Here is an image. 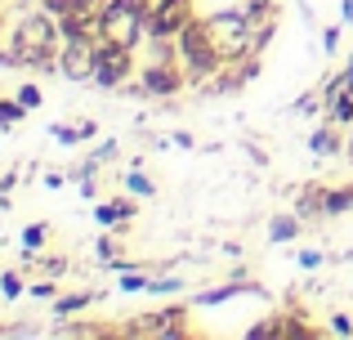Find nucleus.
I'll list each match as a JSON object with an SVG mask.
<instances>
[{"mask_svg": "<svg viewBox=\"0 0 353 340\" xmlns=\"http://www.w3.org/2000/svg\"><path fill=\"white\" fill-rule=\"evenodd\" d=\"M59 45H63L59 18L45 5H27V14L18 18L14 32H9L5 50H9V59H14V68L50 77V72H59Z\"/></svg>", "mask_w": 353, "mask_h": 340, "instance_id": "1", "label": "nucleus"}, {"mask_svg": "<svg viewBox=\"0 0 353 340\" xmlns=\"http://www.w3.org/2000/svg\"><path fill=\"white\" fill-rule=\"evenodd\" d=\"M174 59L188 72V86H206L210 77H219L224 59H219L215 41H210V23L206 18H192L179 36H174Z\"/></svg>", "mask_w": 353, "mask_h": 340, "instance_id": "2", "label": "nucleus"}, {"mask_svg": "<svg viewBox=\"0 0 353 340\" xmlns=\"http://www.w3.org/2000/svg\"><path fill=\"white\" fill-rule=\"evenodd\" d=\"M206 23H210V41H215L224 63H241L246 54H255V23H250V14L241 5L206 14Z\"/></svg>", "mask_w": 353, "mask_h": 340, "instance_id": "3", "label": "nucleus"}, {"mask_svg": "<svg viewBox=\"0 0 353 340\" xmlns=\"http://www.w3.org/2000/svg\"><path fill=\"white\" fill-rule=\"evenodd\" d=\"M103 36L125 50H139L148 41V9L139 0H103Z\"/></svg>", "mask_w": 353, "mask_h": 340, "instance_id": "4", "label": "nucleus"}, {"mask_svg": "<svg viewBox=\"0 0 353 340\" xmlns=\"http://www.w3.org/2000/svg\"><path fill=\"white\" fill-rule=\"evenodd\" d=\"M134 77H139L134 50H125V45L99 36V41H94V81H90V86H99V90H125Z\"/></svg>", "mask_w": 353, "mask_h": 340, "instance_id": "5", "label": "nucleus"}, {"mask_svg": "<svg viewBox=\"0 0 353 340\" xmlns=\"http://www.w3.org/2000/svg\"><path fill=\"white\" fill-rule=\"evenodd\" d=\"M188 309L192 305H170V309H152V314H134L130 323L117 327V336H130V340H143V336L179 340V336H188Z\"/></svg>", "mask_w": 353, "mask_h": 340, "instance_id": "6", "label": "nucleus"}, {"mask_svg": "<svg viewBox=\"0 0 353 340\" xmlns=\"http://www.w3.org/2000/svg\"><path fill=\"white\" fill-rule=\"evenodd\" d=\"M188 86V72L179 68V59H148L134 77V90L148 99H174Z\"/></svg>", "mask_w": 353, "mask_h": 340, "instance_id": "7", "label": "nucleus"}, {"mask_svg": "<svg viewBox=\"0 0 353 340\" xmlns=\"http://www.w3.org/2000/svg\"><path fill=\"white\" fill-rule=\"evenodd\" d=\"M192 18V0H157L148 9V41H174Z\"/></svg>", "mask_w": 353, "mask_h": 340, "instance_id": "8", "label": "nucleus"}, {"mask_svg": "<svg viewBox=\"0 0 353 340\" xmlns=\"http://www.w3.org/2000/svg\"><path fill=\"white\" fill-rule=\"evenodd\" d=\"M59 77L94 81V41H63L59 45Z\"/></svg>", "mask_w": 353, "mask_h": 340, "instance_id": "9", "label": "nucleus"}, {"mask_svg": "<svg viewBox=\"0 0 353 340\" xmlns=\"http://www.w3.org/2000/svg\"><path fill=\"white\" fill-rule=\"evenodd\" d=\"M134 215H139V197H134V192H125V197H103V201H94V219H99L103 228H125Z\"/></svg>", "mask_w": 353, "mask_h": 340, "instance_id": "10", "label": "nucleus"}, {"mask_svg": "<svg viewBox=\"0 0 353 340\" xmlns=\"http://www.w3.org/2000/svg\"><path fill=\"white\" fill-rule=\"evenodd\" d=\"M246 291H259V287H255V282H246V278H233V282H224V287L192 291V296H188V305H192V309H215V305H228V300L246 296Z\"/></svg>", "mask_w": 353, "mask_h": 340, "instance_id": "11", "label": "nucleus"}, {"mask_svg": "<svg viewBox=\"0 0 353 340\" xmlns=\"http://www.w3.org/2000/svg\"><path fill=\"white\" fill-rule=\"evenodd\" d=\"M309 152L313 157H340V152H345V134H340V126L331 121V117L309 134Z\"/></svg>", "mask_w": 353, "mask_h": 340, "instance_id": "12", "label": "nucleus"}, {"mask_svg": "<svg viewBox=\"0 0 353 340\" xmlns=\"http://www.w3.org/2000/svg\"><path fill=\"white\" fill-rule=\"evenodd\" d=\"M300 228H304V219L295 215V210H282V215L268 219V242H273V246H286V242H295V237H300Z\"/></svg>", "mask_w": 353, "mask_h": 340, "instance_id": "13", "label": "nucleus"}, {"mask_svg": "<svg viewBox=\"0 0 353 340\" xmlns=\"http://www.w3.org/2000/svg\"><path fill=\"white\" fill-rule=\"evenodd\" d=\"M99 291H68V296H59L54 300V318H68V314H81V309H90V305H99Z\"/></svg>", "mask_w": 353, "mask_h": 340, "instance_id": "14", "label": "nucleus"}, {"mask_svg": "<svg viewBox=\"0 0 353 340\" xmlns=\"http://www.w3.org/2000/svg\"><path fill=\"white\" fill-rule=\"evenodd\" d=\"M353 210V183L345 188H322V215H349Z\"/></svg>", "mask_w": 353, "mask_h": 340, "instance_id": "15", "label": "nucleus"}, {"mask_svg": "<svg viewBox=\"0 0 353 340\" xmlns=\"http://www.w3.org/2000/svg\"><path fill=\"white\" fill-rule=\"evenodd\" d=\"M18 242H23V251H27V255H41V251H45V242H50V224H27L23 233H18Z\"/></svg>", "mask_w": 353, "mask_h": 340, "instance_id": "16", "label": "nucleus"}, {"mask_svg": "<svg viewBox=\"0 0 353 340\" xmlns=\"http://www.w3.org/2000/svg\"><path fill=\"white\" fill-rule=\"evenodd\" d=\"M121 179H125V192H134V197H139V201H143V197H148V201H152V197H157V183H152V179H148V174H143V170H139V166H134V170H125V174H121Z\"/></svg>", "mask_w": 353, "mask_h": 340, "instance_id": "17", "label": "nucleus"}, {"mask_svg": "<svg viewBox=\"0 0 353 340\" xmlns=\"http://www.w3.org/2000/svg\"><path fill=\"white\" fill-rule=\"evenodd\" d=\"M23 117H27V108H23V99H18V94H0V130H14V126L18 121H23Z\"/></svg>", "mask_w": 353, "mask_h": 340, "instance_id": "18", "label": "nucleus"}, {"mask_svg": "<svg viewBox=\"0 0 353 340\" xmlns=\"http://www.w3.org/2000/svg\"><path fill=\"white\" fill-rule=\"evenodd\" d=\"M295 215L300 219H318L322 215V188H304L300 197H295Z\"/></svg>", "mask_w": 353, "mask_h": 340, "instance_id": "19", "label": "nucleus"}, {"mask_svg": "<svg viewBox=\"0 0 353 340\" xmlns=\"http://www.w3.org/2000/svg\"><path fill=\"white\" fill-rule=\"evenodd\" d=\"M241 9L250 14V23H277V0H241Z\"/></svg>", "mask_w": 353, "mask_h": 340, "instance_id": "20", "label": "nucleus"}, {"mask_svg": "<svg viewBox=\"0 0 353 340\" xmlns=\"http://www.w3.org/2000/svg\"><path fill=\"white\" fill-rule=\"evenodd\" d=\"M18 296H27V278L18 269H5L0 273V300H18Z\"/></svg>", "mask_w": 353, "mask_h": 340, "instance_id": "21", "label": "nucleus"}, {"mask_svg": "<svg viewBox=\"0 0 353 340\" xmlns=\"http://www.w3.org/2000/svg\"><path fill=\"white\" fill-rule=\"evenodd\" d=\"M148 282H152V278H148L143 269H130V273L117 278V291H121V296H139V291H148Z\"/></svg>", "mask_w": 353, "mask_h": 340, "instance_id": "22", "label": "nucleus"}, {"mask_svg": "<svg viewBox=\"0 0 353 340\" xmlns=\"http://www.w3.org/2000/svg\"><path fill=\"white\" fill-rule=\"evenodd\" d=\"M50 134L63 143V148H81V143H85V139H81V121H77V126H72V121H54Z\"/></svg>", "mask_w": 353, "mask_h": 340, "instance_id": "23", "label": "nucleus"}, {"mask_svg": "<svg viewBox=\"0 0 353 340\" xmlns=\"http://www.w3.org/2000/svg\"><path fill=\"white\" fill-rule=\"evenodd\" d=\"M27 296L32 300H59V282H50V278H36V282H27Z\"/></svg>", "mask_w": 353, "mask_h": 340, "instance_id": "24", "label": "nucleus"}, {"mask_svg": "<svg viewBox=\"0 0 353 340\" xmlns=\"http://www.w3.org/2000/svg\"><path fill=\"white\" fill-rule=\"evenodd\" d=\"M14 94L23 99V108H27V112H36V108L45 103V94H41V86H36V81H23V86H18Z\"/></svg>", "mask_w": 353, "mask_h": 340, "instance_id": "25", "label": "nucleus"}, {"mask_svg": "<svg viewBox=\"0 0 353 340\" xmlns=\"http://www.w3.org/2000/svg\"><path fill=\"white\" fill-rule=\"evenodd\" d=\"M331 121H336V126H353V94H340L336 99V103H331Z\"/></svg>", "mask_w": 353, "mask_h": 340, "instance_id": "26", "label": "nucleus"}, {"mask_svg": "<svg viewBox=\"0 0 353 340\" xmlns=\"http://www.w3.org/2000/svg\"><path fill=\"white\" fill-rule=\"evenodd\" d=\"M148 291H152V296H170V291H183V278H174V273H161V278L148 282Z\"/></svg>", "mask_w": 353, "mask_h": 340, "instance_id": "27", "label": "nucleus"}, {"mask_svg": "<svg viewBox=\"0 0 353 340\" xmlns=\"http://www.w3.org/2000/svg\"><path fill=\"white\" fill-rule=\"evenodd\" d=\"M117 152H121V148H117V139H108V143H99V148L90 152L85 161H90V166H103V161H117Z\"/></svg>", "mask_w": 353, "mask_h": 340, "instance_id": "28", "label": "nucleus"}, {"mask_svg": "<svg viewBox=\"0 0 353 340\" xmlns=\"http://www.w3.org/2000/svg\"><path fill=\"white\" fill-rule=\"evenodd\" d=\"M94 255H99V264H103V260H112V255H121V242H117L112 233H103V237L94 242Z\"/></svg>", "mask_w": 353, "mask_h": 340, "instance_id": "29", "label": "nucleus"}, {"mask_svg": "<svg viewBox=\"0 0 353 340\" xmlns=\"http://www.w3.org/2000/svg\"><path fill=\"white\" fill-rule=\"evenodd\" d=\"M36 269H41L45 278H59V273L68 269V260H59V255H54V260H36Z\"/></svg>", "mask_w": 353, "mask_h": 340, "instance_id": "30", "label": "nucleus"}, {"mask_svg": "<svg viewBox=\"0 0 353 340\" xmlns=\"http://www.w3.org/2000/svg\"><path fill=\"white\" fill-rule=\"evenodd\" d=\"M322 50H327V59L340 50V27H322Z\"/></svg>", "mask_w": 353, "mask_h": 340, "instance_id": "31", "label": "nucleus"}, {"mask_svg": "<svg viewBox=\"0 0 353 340\" xmlns=\"http://www.w3.org/2000/svg\"><path fill=\"white\" fill-rule=\"evenodd\" d=\"M77 192H81L85 201H94V197H99V179H94V174H85V179H77Z\"/></svg>", "mask_w": 353, "mask_h": 340, "instance_id": "32", "label": "nucleus"}, {"mask_svg": "<svg viewBox=\"0 0 353 340\" xmlns=\"http://www.w3.org/2000/svg\"><path fill=\"white\" fill-rule=\"evenodd\" d=\"M331 332H336V336H353V318L349 314H331Z\"/></svg>", "mask_w": 353, "mask_h": 340, "instance_id": "33", "label": "nucleus"}, {"mask_svg": "<svg viewBox=\"0 0 353 340\" xmlns=\"http://www.w3.org/2000/svg\"><path fill=\"white\" fill-rule=\"evenodd\" d=\"M295 260H300V269H322V260H327V255H322V251H300Z\"/></svg>", "mask_w": 353, "mask_h": 340, "instance_id": "34", "label": "nucleus"}, {"mask_svg": "<svg viewBox=\"0 0 353 340\" xmlns=\"http://www.w3.org/2000/svg\"><path fill=\"white\" fill-rule=\"evenodd\" d=\"M41 183H45V188H63V183H68V170H50Z\"/></svg>", "mask_w": 353, "mask_h": 340, "instance_id": "35", "label": "nucleus"}, {"mask_svg": "<svg viewBox=\"0 0 353 340\" xmlns=\"http://www.w3.org/2000/svg\"><path fill=\"white\" fill-rule=\"evenodd\" d=\"M340 14H345V27H353V0H345V5H340Z\"/></svg>", "mask_w": 353, "mask_h": 340, "instance_id": "36", "label": "nucleus"}, {"mask_svg": "<svg viewBox=\"0 0 353 340\" xmlns=\"http://www.w3.org/2000/svg\"><path fill=\"white\" fill-rule=\"evenodd\" d=\"M18 5H41V0H18Z\"/></svg>", "mask_w": 353, "mask_h": 340, "instance_id": "37", "label": "nucleus"}, {"mask_svg": "<svg viewBox=\"0 0 353 340\" xmlns=\"http://www.w3.org/2000/svg\"><path fill=\"white\" fill-rule=\"evenodd\" d=\"M0 228H5V219H0Z\"/></svg>", "mask_w": 353, "mask_h": 340, "instance_id": "38", "label": "nucleus"}]
</instances>
